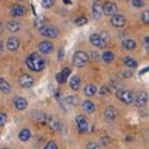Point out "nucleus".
I'll list each match as a JSON object with an SVG mask.
<instances>
[{
	"instance_id": "nucleus-1",
	"label": "nucleus",
	"mask_w": 149,
	"mask_h": 149,
	"mask_svg": "<svg viewBox=\"0 0 149 149\" xmlns=\"http://www.w3.org/2000/svg\"><path fill=\"white\" fill-rule=\"evenodd\" d=\"M26 67L32 71H41L45 67V61L38 53H32L25 60Z\"/></svg>"
},
{
	"instance_id": "nucleus-2",
	"label": "nucleus",
	"mask_w": 149,
	"mask_h": 149,
	"mask_svg": "<svg viewBox=\"0 0 149 149\" xmlns=\"http://www.w3.org/2000/svg\"><path fill=\"white\" fill-rule=\"evenodd\" d=\"M74 65L77 68H83L86 65V63L88 62V55L86 52L84 51H77L74 54V58H72Z\"/></svg>"
},
{
	"instance_id": "nucleus-3",
	"label": "nucleus",
	"mask_w": 149,
	"mask_h": 149,
	"mask_svg": "<svg viewBox=\"0 0 149 149\" xmlns=\"http://www.w3.org/2000/svg\"><path fill=\"white\" fill-rule=\"evenodd\" d=\"M116 96L124 103L126 104H131L133 103L134 101V95L131 91H127V90H119L116 92Z\"/></svg>"
},
{
	"instance_id": "nucleus-4",
	"label": "nucleus",
	"mask_w": 149,
	"mask_h": 149,
	"mask_svg": "<svg viewBox=\"0 0 149 149\" xmlns=\"http://www.w3.org/2000/svg\"><path fill=\"white\" fill-rule=\"evenodd\" d=\"M39 32L41 36L44 37H48V38H56L58 36V30L55 26H52V25H44V26H40L39 28Z\"/></svg>"
},
{
	"instance_id": "nucleus-5",
	"label": "nucleus",
	"mask_w": 149,
	"mask_h": 149,
	"mask_svg": "<svg viewBox=\"0 0 149 149\" xmlns=\"http://www.w3.org/2000/svg\"><path fill=\"white\" fill-rule=\"evenodd\" d=\"M76 125H77V129L80 133H87L90 130L88 122L83 115H79L76 117Z\"/></svg>"
},
{
	"instance_id": "nucleus-6",
	"label": "nucleus",
	"mask_w": 149,
	"mask_h": 149,
	"mask_svg": "<svg viewBox=\"0 0 149 149\" xmlns=\"http://www.w3.org/2000/svg\"><path fill=\"white\" fill-rule=\"evenodd\" d=\"M118 12V8L116 6L115 2L111 1H107L103 6H102V13L107 16H112V15H116Z\"/></svg>"
},
{
	"instance_id": "nucleus-7",
	"label": "nucleus",
	"mask_w": 149,
	"mask_h": 149,
	"mask_svg": "<svg viewBox=\"0 0 149 149\" xmlns=\"http://www.w3.org/2000/svg\"><path fill=\"white\" fill-rule=\"evenodd\" d=\"M90 41L94 47H97V48H104L107 46V41L100 36V33H93L90 37Z\"/></svg>"
},
{
	"instance_id": "nucleus-8",
	"label": "nucleus",
	"mask_w": 149,
	"mask_h": 149,
	"mask_svg": "<svg viewBox=\"0 0 149 149\" xmlns=\"http://www.w3.org/2000/svg\"><path fill=\"white\" fill-rule=\"evenodd\" d=\"M19 83L22 87H24V88H30V87L33 85L35 80H33L32 76H30L29 74H22L19 77Z\"/></svg>"
},
{
	"instance_id": "nucleus-9",
	"label": "nucleus",
	"mask_w": 149,
	"mask_h": 149,
	"mask_svg": "<svg viewBox=\"0 0 149 149\" xmlns=\"http://www.w3.org/2000/svg\"><path fill=\"white\" fill-rule=\"evenodd\" d=\"M46 122L48 123V126L54 131H61L62 130V123L56 116H48L46 117Z\"/></svg>"
},
{
	"instance_id": "nucleus-10",
	"label": "nucleus",
	"mask_w": 149,
	"mask_h": 149,
	"mask_svg": "<svg viewBox=\"0 0 149 149\" xmlns=\"http://www.w3.org/2000/svg\"><path fill=\"white\" fill-rule=\"evenodd\" d=\"M110 22L113 26L116 28H123L125 24H126V19L123 16V15H119V14H116V15H112Z\"/></svg>"
},
{
	"instance_id": "nucleus-11",
	"label": "nucleus",
	"mask_w": 149,
	"mask_h": 149,
	"mask_svg": "<svg viewBox=\"0 0 149 149\" xmlns=\"http://www.w3.org/2000/svg\"><path fill=\"white\" fill-rule=\"evenodd\" d=\"M92 14H93L94 19H100L102 16V5L101 1H94L92 5Z\"/></svg>"
},
{
	"instance_id": "nucleus-12",
	"label": "nucleus",
	"mask_w": 149,
	"mask_h": 149,
	"mask_svg": "<svg viewBox=\"0 0 149 149\" xmlns=\"http://www.w3.org/2000/svg\"><path fill=\"white\" fill-rule=\"evenodd\" d=\"M70 74H71V70L69 68H64L61 72H57L56 74V81L58 84H64L67 81L68 77L70 76Z\"/></svg>"
},
{
	"instance_id": "nucleus-13",
	"label": "nucleus",
	"mask_w": 149,
	"mask_h": 149,
	"mask_svg": "<svg viewBox=\"0 0 149 149\" xmlns=\"http://www.w3.org/2000/svg\"><path fill=\"white\" fill-rule=\"evenodd\" d=\"M38 47H39V51H40L41 53H44V54H49V53H52L53 49H54L53 44L49 42V41H41Z\"/></svg>"
},
{
	"instance_id": "nucleus-14",
	"label": "nucleus",
	"mask_w": 149,
	"mask_h": 149,
	"mask_svg": "<svg viewBox=\"0 0 149 149\" xmlns=\"http://www.w3.org/2000/svg\"><path fill=\"white\" fill-rule=\"evenodd\" d=\"M148 101V96L146 92H139L135 96V106L136 107H143Z\"/></svg>"
},
{
	"instance_id": "nucleus-15",
	"label": "nucleus",
	"mask_w": 149,
	"mask_h": 149,
	"mask_svg": "<svg viewBox=\"0 0 149 149\" xmlns=\"http://www.w3.org/2000/svg\"><path fill=\"white\" fill-rule=\"evenodd\" d=\"M10 14H12V16H15V17L23 16L25 14V7L22 5H14L10 8Z\"/></svg>"
},
{
	"instance_id": "nucleus-16",
	"label": "nucleus",
	"mask_w": 149,
	"mask_h": 149,
	"mask_svg": "<svg viewBox=\"0 0 149 149\" xmlns=\"http://www.w3.org/2000/svg\"><path fill=\"white\" fill-rule=\"evenodd\" d=\"M116 117H117V109L111 107V106L110 107H107L106 110H104V118L108 122H112Z\"/></svg>"
},
{
	"instance_id": "nucleus-17",
	"label": "nucleus",
	"mask_w": 149,
	"mask_h": 149,
	"mask_svg": "<svg viewBox=\"0 0 149 149\" xmlns=\"http://www.w3.org/2000/svg\"><path fill=\"white\" fill-rule=\"evenodd\" d=\"M19 41L16 37H10L8 39V41H7V48L9 51L14 52V51H16L19 48Z\"/></svg>"
},
{
	"instance_id": "nucleus-18",
	"label": "nucleus",
	"mask_w": 149,
	"mask_h": 149,
	"mask_svg": "<svg viewBox=\"0 0 149 149\" xmlns=\"http://www.w3.org/2000/svg\"><path fill=\"white\" fill-rule=\"evenodd\" d=\"M80 84H81V80H80L79 76H72V77L70 78V83H69V85H70L71 90L78 91L79 87H80Z\"/></svg>"
},
{
	"instance_id": "nucleus-19",
	"label": "nucleus",
	"mask_w": 149,
	"mask_h": 149,
	"mask_svg": "<svg viewBox=\"0 0 149 149\" xmlns=\"http://www.w3.org/2000/svg\"><path fill=\"white\" fill-rule=\"evenodd\" d=\"M14 104L19 110H24L28 107V101L24 97H16L14 100Z\"/></svg>"
},
{
	"instance_id": "nucleus-20",
	"label": "nucleus",
	"mask_w": 149,
	"mask_h": 149,
	"mask_svg": "<svg viewBox=\"0 0 149 149\" xmlns=\"http://www.w3.org/2000/svg\"><path fill=\"white\" fill-rule=\"evenodd\" d=\"M122 46H123V48H124V49L133 51V49H135V48H136V42H135L134 40H132V39H125V40H123Z\"/></svg>"
},
{
	"instance_id": "nucleus-21",
	"label": "nucleus",
	"mask_w": 149,
	"mask_h": 149,
	"mask_svg": "<svg viewBox=\"0 0 149 149\" xmlns=\"http://www.w3.org/2000/svg\"><path fill=\"white\" fill-rule=\"evenodd\" d=\"M32 117H33V119H35L36 122H38V123H44V122H46V115H45L44 111L36 110V111H33V113H32Z\"/></svg>"
},
{
	"instance_id": "nucleus-22",
	"label": "nucleus",
	"mask_w": 149,
	"mask_h": 149,
	"mask_svg": "<svg viewBox=\"0 0 149 149\" xmlns=\"http://www.w3.org/2000/svg\"><path fill=\"white\" fill-rule=\"evenodd\" d=\"M7 29L10 32H17V31L21 30V24H19L17 21H9L7 23Z\"/></svg>"
},
{
	"instance_id": "nucleus-23",
	"label": "nucleus",
	"mask_w": 149,
	"mask_h": 149,
	"mask_svg": "<svg viewBox=\"0 0 149 149\" xmlns=\"http://www.w3.org/2000/svg\"><path fill=\"white\" fill-rule=\"evenodd\" d=\"M96 91H97V88L93 84H87L85 86V88H84V93H85L86 96H93V95H95Z\"/></svg>"
},
{
	"instance_id": "nucleus-24",
	"label": "nucleus",
	"mask_w": 149,
	"mask_h": 149,
	"mask_svg": "<svg viewBox=\"0 0 149 149\" xmlns=\"http://www.w3.org/2000/svg\"><path fill=\"white\" fill-rule=\"evenodd\" d=\"M0 91L5 94H8L12 91V87H10L9 83L6 81V80L2 79V78H0Z\"/></svg>"
},
{
	"instance_id": "nucleus-25",
	"label": "nucleus",
	"mask_w": 149,
	"mask_h": 149,
	"mask_svg": "<svg viewBox=\"0 0 149 149\" xmlns=\"http://www.w3.org/2000/svg\"><path fill=\"white\" fill-rule=\"evenodd\" d=\"M83 109H84V111L87 112V113H92V112H94V110H95V106H94V103L92 101L86 100V101H84V103H83Z\"/></svg>"
},
{
	"instance_id": "nucleus-26",
	"label": "nucleus",
	"mask_w": 149,
	"mask_h": 149,
	"mask_svg": "<svg viewBox=\"0 0 149 149\" xmlns=\"http://www.w3.org/2000/svg\"><path fill=\"white\" fill-rule=\"evenodd\" d=\"M124 63H125L126 67H129L131 69L138 67V62H136L134 58H132L131 56H125V57H124Z\"/></svg>"
},
{
	"instance_id": "nucleus-27",
	"label": "nucleus",
	"mask_w": 149,
	"mask_h": 149,
	"mask_svg": "<svg viewBox=\"0 0 149 149\" xmlns=\"http://www.w3.org/2000/svg\"><path fill=\"white\" fill-rule=\"evenodd\" d=\"M64 100H65V102H67L70 107H71V106H77V104H79V97L76 96V95L67 96V97H64Z\"/></svg>"
},
{
	"instance_id": "nucleus-28",
	"label": "nucleus",
	"mask_w": 149,
	"mask_h": 149,
	"mask_svg": "<svg viewBox=\"0 0 149 149\" xmlns=\"http://www.w3.org/2000/svg\"><path fill=\"white\" fill-rule=\"evenodd\" d=\"M30 136H31V133L28 129H23L19 134V138L21 141H28L30 139Z\"/></svg>"
},
{
	"instance_id": "nucleus-29",
	"label": "nucleus",
	"mask_w": 149,
	"mask_h": 149,
	"mask_svg": "<svg viewBox=\"0 0 149 149\" xmlns=\"http://www.w3.org/2000/svg\"><path fill=\"white\" fill-rule=\"evenodd\" d=\"M113 58H115V54L110 52V51H107V52H104L103 54H102V60L104 61V62H107V63H110L113 61Z\"/></svg>"
},
{
	"instance_id": "nucleus-30",
	"label": "nucleus",
	"mask_w": 149,
	"mask_h": 149,
	"mask_svg": "<svg viewBox=\"0 0 149 149\" xmlns=\"http://www.w3.org/2000/svg\"><path fill=\"white\" fill-rule=\"evenodd\" d=\"M74 23H76L77 26H83V25H85V24L87 23V19H86L85 16H80V17L76 19Z\"/></svg>"
},
{
	"instance_id": "nucleus-31",
	"label": "nucleus",
	"mask_w": 149,
	"mask_h": 149,
	"mask_svg": "<svg viewBox=\"0 0 149 149\" xmlns=\"http://www.w3.org/2000/svg\"><path fill=\"white\" fill-rule=\"evenodd\" d=\"M54 2H55V0H41V6L44 8H49L54 5Z\"/></svg>"
},
{
	"instance_id": "nucleus-32",
	"label": "nucleus",
	"mask_w": 149,
	"mask_h": 149,
	"mask_svg": "<svg viewBox=\"0 0 149 149\" xmlns=\"http://www.w3.org/2000/svg\"><path fill=\"white\" fill-rule=\"evenodd\" d=\"M132 6L136 8H141L145 6V0H132Z\"/></svg>"
},
{
	"instance_id": "nucleus-33",
	"label": "nucleus",
	"mask_w": 149,
	"mask_h": 149,
	"mask_svg": "<svg viewBox=\"0 0 149 149\" xmlns=\"http://www.w3.org/2000/svg\"><path fill=\"white\" fill-rule=\"evenodd\" d=\"M110 86H111L112 88H116V92H117V91H119V87L122 86V83L119 80H116V81L112 80L111 83H110Z\"/></svg>"
},
{
	"instance_id": "nucleus-34",
	"label": "nucleus",
	"mask_w": 149,
	"mask_h": 149,
	"mask_svg": "<svg viewBox=\"0 0 149 149\" xmlns=\"http://www.w3.org/2000/svg\"><path fill=\"white\" fill-rule=\"evenodd\" d=\"M7 122V116L3 112H0V126H3Z\"/></svg>"
},
{
	"instance_id": "nucleus-35",
	"label": "nucleus",
	"mask_w": 149,
	"mask_h": 149,
	"mask_svg": "<svg viewBox=\"0 0 149 149\" xmlns=\"http://www.w3.org/2000/svg\"><path fill=\"white\" fill-rule=\"evenodd\" d=\"M44 149H57V145H56L54 141H49V142L45 146Z\"/></svg>"
},
{
	"instance_id": "nucleus-36",
	"label": "nucleus",
	"mask_w": 149,
	"mask_h": 149,
	"mask_svg": "<svg viewBox=\"0 0 149 149\" xmlns=\"http://www.w3.org/2000/svg\"><path fill=\"white\" fill-rule=\"evenodd\" d=\"M88 55V58L91 57L92 60H94V61H99L100 60V55L99 54H96V53H94V52H91L90 54H87Z\"/></svg>"
},
{
	"instance_id": "nucleus-37",
	"label": "nucleus",
	"mask_w": 149,
	"mask_h": 149,
	"mask_svg": "<svg viewBox=\"0 0 149 149\" xmlns=\"http://www.w3.org/2000/svg\"><path fill=\"white\" fill-rule=\"evenodd\" d=\"M86 149H100V146L97 143H95V142H91V143H88L86 146Z\"/></svg>"
},
{
	"instance_id": "nucleus-38",
	"label": "nucleus",
	"mask_w": 149,
	"mask_h": 149,
	"mask_svg": "<svg viewBox=\"0 0 149 149\" xmlns=\"http://www.w3.org/2000/svg\"><path fill=\"white\" fill-rule=\"evenodd\" d=\"M142 21L146 24L149 23V12H143V14H142Z\"/></svg>"
},
{
	"instance_id": "nucleus-39",
	"label": "nucleus",
	"mask_w": 149,
	"mask_h": 149,
	"mask_svg": "<svg viewBox=\"0 0 149 149\" xmlns=\"http://www.w3.org/2000/svg\"><path fill=\"white\" fill-rule=\"evenodd\" d=\"M108 93H109V88L107 86H102L101 90H100V94L101 95H107Z\"/></svg>"
},
{
	"instance_id": "nucleus-40",
	"label": "nucleus",
	"mask_w": 149,
	"mask_h": 149,
	"mask_svg": "<svg viewBox=\"0 0 149 149\" xmlns=\"http://www.w3.org/2000/svg\"><path fill=\"white\" fill-rule=\"evenodd\" d=\"M63 56H64V48H61L58 51V60H62Z\"/></svg>"
},
{
	"instance_id": "nucleus-41",
	"label": "nucleus",
	"mask_w": 149,
	"mask_h": 149,
	"mask_svg": "<svg viewBox=\"0 0 149 149\" xmlns=\"http://www.w3.org/2000/svg\"><path fill=\"white\" fill-rule=\"evenodd\" d=\"M123 74H124V77H126V78H130V77L133 74H132V71H125V72H124Z\"/></svg>"
},
{
	"instance_id": "nucleus-42",
	"label": "nucleus",
	"mask_w": 149,
	"mask_h": 149,
	"mask_svg": "<svg viewBox=\"0 0 149 149\" xmlns=\"http://www.w3.org/2000/svg\"><path fill=\"white\" fill-rule=\"evenodd\" d=\"M2 51H3V45H2V41L0 40V54L2 53Z\"/></svg>"
},
{
	"instance_id": "nucleus-43",
	"label": "nucleus",
	"mask_w": 149,
	"mask_h": 149,
	"mask_svg": "<svg viewBox=\"0 0 149 149\" xmlns=\"http://www.w3.org/2000/svg\"><path fill=\"white\" fill-rule=\"evenodd\" d=\"M65 5H71V0H63Z\"/></svg>"
},
{
	"instance_id": "nucleus-44",
	"label": "nucleus",
	"mask_w": 149,
	"mask_h": 149,
	"mask_svg": "<svg viewBox=\"0 0 149 149\" xmlns=\"http://www.w3.org/2000/svg\"><path fill=\"white\" fill-rule=\"evenodd\" d=\"M2 31H3V26H2V24H1V22H0V35L2 33Z\"/></svg>"
},
{
	"instance_id": "nucleus-45",
	"label": "nucleus",
	"mask_w": 149,
	"mask_h": 149,
	"mask_svg": "<svg viewBox=\"0 0 149 149\" xmlns=\"http://www.w3.org/2000/svg\"><path fill=\"white\" fill-rule=\"evenodd\" d=\"M147 71H148V68H146L145 70H141V71H140V74H142L143 72H147Z\"/></svg>"
},
{
	"instance_id": "nucleus-46",
	"label": "nucleus",
	"mask_w": 149,
	"mask_h": 149,
	"mask_svg": "<svg viewBox=\"0 0 149 149\" xmlns=\"http://www.w3.org/2000/svg\"><path fill=\"white\" fill-rule=\"evenodd\" d=\"M2 149H8V148H2Z\"/></svg>"
}]
</instances>
